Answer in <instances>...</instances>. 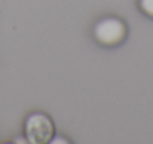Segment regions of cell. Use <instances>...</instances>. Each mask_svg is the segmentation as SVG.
<instances>
[{
	"instance_id": "2",
	"label": "cell",
	"mask_w": 153,
	"mask_h": 144,
	"mask_svg": "<svg viewBox=\"0 0 153 144\" xmlns=\"http://www.w3.org/2000/svg\"><path fill=\"white\" fill-rule=\"evenodd\" d=\"M126 24L116 16H107L98 21L94 27V37L102 46H116L126 37Z\"/></svg>"
},
{
	"instance_id": "4",
	"label": "cell",
	"mask_w": 153,
	"mask_h": 144,
	"mask_svg": "<svg viewBox=\"0 0 153 144\" xmlns=\"http://www.w3.org/2000/svg\"><path fill=\"white\" fill-rule=\"evenodd\" d=\"M49 143H52V144H59V143L67 144V143H68V140H64V138H61V137H55V135H53Z\"/></svg>"
},
{
	"instance_id": "1",
	"label": "cell",
	"mask_w": 153,
	"mask_h": 144,
	"mask_svg": "<svg viewBox=\"0 0 153 144\" xmlns=\"http://www.w3.org/2000/svg\"><path fill=\"white\" fill-rule=\"evenodd\" d=\"M24 134L30 144H46L55 134V126L46 113L34 111L24 122Z\"/></svg>"
},
{
	"instance_id": "3",
	"label": "cell",
	"mask_w": 153,
	"mask_h": 144,
	"mask_svg": "<svg viewBox=\"0 0 153 144\" xmlns=\"http://www.w3.org/2000/svg\"><path fill=\"white\" fill-rule=\"evenodd\" d=\"M138 7L144 15L153 18V0H138Z\"/></svg>"
}]
</instances>
